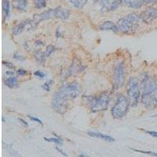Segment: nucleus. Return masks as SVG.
Returning <instances> with one entry per match:
<instances>
[{
  "mask_svg": "<svg viewBox=\"0 0 157 157\" xmlns=\"http://www.w3.org/2000/svg\"><path fill=\"white\" fill-rule=\"evenodd\" d=\"M141 21L140 15H138L135 13H132L119 19L117 23V26L119 28V31L123 32V33H127L133 29L136 28L139 25V23Z\"/></svg>",
  "mask_w": 157,
  "mask_h": 157,
  "instance_id": "1",
  "label": "nucleus"
},
{
  "mask_svg": "<svg viewBox=\"0 0 157 157\" xmlns=\"http://www.w3.org/2000/svg\"><path fill=\"white\" fill-rule=\"evenodd\" d=\"M130 101L129 98L124 95H119L117 97L116 101L112 108V116L115 119H122L127 113L129 110Z\"/></svg>",
  "mask_w": 157,
  "mask_h": 157,
  "instance_id": "2",
  "label": "nucleus"
},
{
  "mask_svg": "<svg viewBox=\"0 0 157 157\" xmlns=\"http://www.w3.org/2000/svg\"><path fill=\"white\" fill-rule=\"evenodd\" d=\"M127 93L132 102V104L136 106L141 97V84L137 77H130L127 83Z\"/></svg>",
  "mask_w": 157,
  "mask_h": 157,
  "instance_id": "3",
  "label": "nucleus"
},
{
  "mask_svg": "<svg viewBox=\"0 0 157 157\" xmlns=\"http://www.w3.org/2000/svg\"><path fill=\"white\" fill-rule=\"evenodd\" d=\"M110 101V98L107 93H103L98 97H94L90 101V108L92 113H98L106 110Z\"/></svg>",
  "mask_w": 157,
  "mask_h": 157,
  "instance_id": "4",
  "label": "nucleus"
},
{
  "mask_svg": "<svg viewBox=\"0 0 157 157\" xmlns=\"http://www.w3.org/2000/svg\"><path fill=\"white\" fill-rule=\"evenodd\" d=\"M58 92L68 100H74L80 94L81 87L76 81H73L68 84L61 86Z\"/></svg>",
  "mask_w": 157,
  "mask_h": 157,
  "instance_id": "5",
  "label": "nucleus"
},
{
  "mask_svg": "<svg viewBox=\"0 0 157 157\" xmlns=\"http://www.w3.org/2000/svg\"><path fill=\"white\" fill-rule=\"evenodd\" d=\"M126 75V69L123 63L119 62L115 66L113 76V87L115 90H118L123 87L125 83Z\"/></svg>",
  "mask_w": 157,
  "mask_h": 157,
  "instance_id": "6",
  "label": "nucleus"
},
{
  "mask_svg": "<svg viewBox=\"0 0 157 157\" xmlns=\"http://www.w3.org/2000/svg\"><path fill=\"white\" fill-rule=\"evenodd\" d=\"M68 99L61 94L59 92L56 93L53 97L52 100V107L53 110L59 114H64L68 111Z\"/></svg>",
  "mask_w": 157,
  "mask_h": 157,
  "instance_id": "7",
  "label": "nucleus"
},
{
  "mask_svg": "<svg viewBox=\"0 0 157 157\" xmlns=\"http://www.w3.org/2000/svg\"><path fill=\"white\" fill-rule=\"evenodd\" d=\"M141 89L142 94H155L157 89V83L149 75H145L141 79Z\"/></svg>",
  "mask_w": 157,
  "mask_h": 157,
  "instance_id": "8",
  "label": "nucleus"
},
{
  "mask_svg": "<svg viewBox=\"0 0 157 157\" xmlns=\"http://www.w3.org/2000/svg\"><path fill=\"white\" fill-rule=\"evenodd\" d=\"M141 21L147 24H150L157 18V10L154 7H148L140 15Z\"/></svg>",
  "mask_w": 157,
  "mask_h": 157,
  "instance_id": "9",
  "label": "nucleus"
},
{
  "mask_svg": "<svg viewBox=\"0 0 157 157\" xmlns=\"http://www.w3.org/2000/svg\"><path fill=\"white\" fill-rule=\"evenodd\" d=\"M70 11L61 7H58L54 9V18L61 20H67L69 18Z\"/></svg>",
  "mask_w": 157,
  "mask_h": 157,
  "instance_id": "10",
  "label": "nucleus"
},
{
  "mask_svg": "<svg viewBox=\"0 0 157 157\" xmlns=\"http://www.w3.org/2000/svg\"><path fill=\"white\" fill-rule=\"evenodd\" d=\"M28 0H13V8L20 11H26L28 8Z\"/></svg>",
  "mask_w": 157,
  "mask_h": 157,
  "instance_id": "11",
  "label": "nucleus"
},
{
  "mask_svg": "<svg viewBox=\"0 0 157 157\" xmlns=\"http://www.w3.org/2000/svg\"><path fill=\"white\" fill-rule=\"evenodd\" d=\"M122 2L124 6L133 9L141 8L144 5L143 0H122Z\"/></svg>",
  "mask_w": 157,
  "mask_h": 157,
  "instance_id": "12",
  "label": "nucleus"
},
{
  "mask_svg": "<svg viewBox=\"0 0 157 157\" xmlns=\"http://www.w3.org/2000/svg\"><path fill=\"white\" fill-rule=\"evenodd\" d=\"M99 29L101 31H113V32H117L119 31V28L116 24L113 23L110 21H106L104 23L101 24L99 26Z\"/></svg>",
  "mask_w": 157,
  "mask_h": 157,
  "instance_id": "13",
  "label": "nucleus"
},
{
  "mask_svg": "<svg viewBox=\"0 0 157 157\" xmlns=\"http://www.w3.org/2000/svg\"><path fill=\"white\" fill-rule=\"evenodd\" d=\"M94 3L101 13L109 10L111 3L108 0H94Z\"/></svg>",
  "mask_w": 157,
  "mask_h": 157,
  "instance_id": "14",
  "label": "nucleus"
},
{
  "mask_svg": "<svg viewBox=\"0 0 157 157\" xmlns=\"http://www.w3.org/2000/svg\"><path fill=\"white\" fill-rule=\"evenodd\" d=\"M88 135H89L90 137H93V138H101V139H103V140L105 141H108V142H113L115 141V139L113 137L107 135V134H102V133H99V132L90 131L88 132Z\"/></svg>",
  "mask_w": 157,
  "mask_h": 157,
  "instance_id": "15",
  "label": "nucleus"
},
{
  "mask_svg": "<svg viewBox=\"0 0 157 157\" xmlns=\"http://www.w3.org/2000/svg\"><path fill=\"white\" fill-rule=\"evenodd\" d=\"M30 21L29 20H26V21H22L21 22H20L18 24L15 26L14 28H13V31H12V33H13L14 36H18L23 32L25 27L28 24H29Z\"/></svg>",
  "mask_w": 157,
  "mask_h": 157,
  "instance_id": "16",
  "label": "nucleus"
},
{
  "mask_svg": "<svg viewBox=\"0 0 157 157\" xmlns=\"http://www.w3.org/2000/svg\"><path fill=\"white\" fill-rule=\"evenodd\" d=\"M83 70V66L78 64V63H77V62L74 61L72 63V66L69 68V69H68V72L66 73V76H70L71 75L73 74V73L81 72V71Z\"/></svg>",
  "mask_w": 157,
  "mask_h": 157,
  "instance_id": "17",
  "label": "nucleus"
},
{
  "mask_svg": "<svg viewBox=\"0 0 157 157\" xmlns=\"http://www.w3.org/2000/svg\"><path fill=\"white\" fill-rule=\"evenodd\" d=\"M35 58H36V61L39 63L41 64H45V61H46V53L43 52L42 50H36L35 51L34 53Z\"/></svg>",
  "mask_w": 157,
  "mask_h": 157,
  "instance_id": "18",
  "label": "nucleus"
},
{
  "mask_svg": "<svg viewBox=\"0 0 157 157\" xmlns=\"http://www.w3.org/2000/svg\"><path fill=\"white\" fill-rule=\"evenodd\" d=\"M5 83H6L7 87H10V88H14V87H16L17 86L18 80H17V77L11 76H10L6 79Z\"/></svg>",
  "mask_w": 157,
  "mask_h": 157,
  "instance_id": "19",
  "label": "nucleus"
},
{
  "mask_svg": "<svg viewBox=\"0 0 157 157\" xmlns=\"http://www.w3.org/2000/svg\"><path fill=\"white\" fill-rule=\"evenodd\" d=\"M10 2L8 0H3V2H2V10H3L5 17L7 18H10Z\"/></svg>",
  "mask_w": 157,
  "mask_h": 157,
  "instance_id": "20",
  "label": "nucleus"
},
{
  "mask_svg": "<svg viewBox=\"0 0 157 157\" xmlns=\"http://www.w3.org/2000/svg\"><path fill=\"white\" fill-rule=\"evenodd\" d=\"M69 2L72 3V5L76 8L81 9L87 3V0H69Z\"/></svg>",
  "mask_w": 157,
  "mask_h": 157,
  "instance_id": "21",
  "label": "nucleus"
},
{
  "mask_svg": "<svg viewBox=\"0 0 157 157\" xmlns=\"http://www.w3.org/2000/svg\"><path fill=\"white\" fill-rule=\"evenodd\" d=\"M34 5L36 9H43L47 6V0H34Z\"/></svg>",
  "mask_w": 157,
  "mask_h": 157,
  "instance_id": "22",
  "label": "nucleus"
},
{
  "mask_svg": "<svg viewBox=\"0 0 157 157\" xmlns=\"http://www.w3.org/2000/svg\"><path fill=\"white\" fill-rule=\"evenodd\" d=\"M44 140L48 141V142H53L55 143V144H58V145H61L63 144V141H62L61 138H60L59 137H57V138H44Z\"/></svg>",
  "mask_w": 157,
  "mask_h": 157,
  "instance_id": "23",
  "label": "nucleus"
},
{
  "mask_svg": "<svg viewBox=\"0 0 157 157\" xmlns=\"http://www.w3.org/2000/svg\"><path fill=\"white\" fill-rule=\"evenodd\" d=\"M120 5H123L122 0H116L113 2H112L110 5V8H109V11H114L116 10L119 8Z\"/></svg>",
  "mask_w": 157,
  "mask_h": 157,
  "instance_id": "24",
  "label": "nucleus"
},
{
  "mask_svg": "<svg viewBox=\"0 0 157 157\" xmlns=\"http://www.w3.org/2000/svg\"><path fill=\"white\" fill-rule=\"evenodd\" d=\"M54 50H55V47H53V46H52V45H50V46H48V47H47V49H46V51H45V53H46V55H47V57H49V56H50V54H52V53L54 52Z\"/></svg>",
  "mask_w": 157,
  "mask_h": 157,
  "instance_id": "25",
  "label": "nucleus"
},
{
  "mask_svg": "<svg viewBox=\"0 0 157 157\" xmlns=\"http://www.w3.org/2000/svg\"><path fill=\"white\" fill-rule=\"evenodd\" d=\"M132 150L136 152V153H143V154H148V155L153 156H157V153H153V152H149V151H142V150H139V149H131Z\"/></svg>",
  "mask_w": 157,
  "mask_h": 157,
  "instance_id": "26",
  "label": "nucleus"
},
{
  "mask_svg": "<svg viewBox=\"0 0 157 157\" xmlns=\"http://www.w3.org/2000/svg\"><path fill=\"white\" fill-rule=\"evenodd\" d=\"M28 118H29L30 119H31V120H32V121H35V122H36V123H39V124H40L41 126H43V122L41 121L40 119H39V118H37V117L32 116H28Z\"/></svg>",
  "mask_w": 157,
  "mask_h": 157,
  "instance_id": "27",
  "label": "nucleus"
},
{
  "mask_svg": "<svg viewBox=\"0 0 157 157\" xmlns=\"http://www.w3.org/2000/svg\"><path fill=\"white\" fill-rule=\"evenodd\" d=\"M34 75L40 78H43L45 77V73L43 72H41V71H36V72H34Z\"/></svg>",
  "mask_w": 157,
  "mask_h": 157,
  "instance_id": "28",
  "label": "nucleus"
},
{
  "mask_svg": "<svg viewBox=\"0 0 157 157\" xmlns=\"http://www.w3.org/2000/svg\"><path fill=\"white\" fill-rule=\"evenodd\" d=\"M143 1H144V5L155 4L157 2V0H143Z\"/></svg>",
  "mask_w": 157,
  "mask_h": 157,
  "instance_id": "29",
  "label": "nucleus"
},
{
  "mask_svg": "<svg viewBox=\"0 0 157 157\" xmlns=\"http://www.w3.org/2000/svg\"><path fill=\"white\" fill-rule=\"evenodd\" d=\"M145 133H147L149 135L153 136L154 138H157V132L156 131H150V130H144Z\"/></svg>",
  "mask_w": 157,
  "mask_h": 157,
  "instance_id": "30",
  "label": "nucleus"
},
{
  "mask_svg": "<svg viewBox=\"0 0 157 157\" xmlns=\"http://www.w3.org/2000/svg\"><path fill=\"white\" fill-rule=\"evenodd\" d=\"M13 58L16 60H18V61H24V57H22L21 55H18V53H15L14 55H13Z\"/></svg>",
  "mask_w": 157,
  "mask_h": 157,
  "instance_id": "31",
  "label": "nucleus"
},
{
  "mask_svg": "<svg viewBox=\"0 0 157 157\" xmlns=\"http://www.w3.org/2000/svg\"><path fill=\"white\" fill-rule=\"evenodd\" d=\"M27 72L25 70H24V69H19V70L17 71V75L18 76H24L26 75Z\"/></svg>",
  "mask_w": 157,
  "mask_h": 157,
  "instance_id": "32",
  "label": "nucleus"
},
{
  "mask_svg": "<svg viewBox=\"0 0 157 157\" xmlns=\"http://www.w3.org/2000/svg\"><path fill=\"white\" fill-rule=\"evenodd\" d=\"M2 64H6V65H7V67H8V68H12V69H13V68H14V66H13V64H11V63H10V62L2 61Z\"/></svg>",
  "mask_w": 157,
  "mask_h": 157,
  "instance_id": "33",
  "label": "nucleus"
},
{
  "mask_svg": "<svg viewBox=\"0 0 157 157\" xmlns=\"http://www.w3.org/2000/svg\"><path fill=\"white\" fill-rule=\"evenodd\" d=\"M42 87H43V89H44L45 90H47V91H49L50 90V85L47 83L43 84Z\"/></svg>",
  "mask_w": 157,
  "mask_h": 157,
  "instance_id": "34",
  "label": "nucleus"
},
{
  "mask_svg": "<svg viewBox=\"0 0 157 157\" xmlns=\"http://www.w3.org/2000/svg\"><path fill=\"white\" fill-rule=\"evenodd\" d=\"M18 120H19V121H21V123H22V124H24V126H26V127H28V123H27V122H26L25 120H24L23 119H18Z\"/></svg>",
  "mask_w": 157,
  "mask_h": 157,
  "instance_id": "35",
  "label": "nucleus"
},
{
  "mask_svg": "<svg viewBox=\"0 0 157 157\" xmlns=\"http://www.w3.org/2000/svg\"><path fill=\"white\" fill-rule=\"evenodd\" d=\"M56 150L57 151H58V152H59V153H61V155H64V156H67V154H65V153H64V152H62L61 150V149H59V148H58V147H56Z\"/></svg>",
  "mask_w": 157,
  "mask_h": 157,
  "instance_id": "36",
  "label": "nucleus"
},
{
  "mask_svg": "<svg viewBox=\"0 0 157 157\" xmlns=\"http://www.w3.org/2000/svg\"><path fill=\"white\" fill-rule=\"evenodd\" d=\"M6 74H7V76H13V72H6Z\"/></svg>",
  "mask_w": 157,
  "mask_h": 157,
  "instance_id": "37",
  "label": "nucleus"
}]
</instances>
